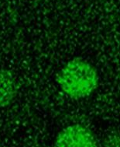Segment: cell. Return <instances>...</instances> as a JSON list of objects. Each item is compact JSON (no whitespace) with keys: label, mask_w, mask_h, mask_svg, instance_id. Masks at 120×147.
Wrapping results in <instances>:
<instances>
[{"label":"cell","mask_w":120,"mask_h":147,"mask_svg":"<svg viewBox=\"0 0 120 147\" xmlns=\"http://www.w3.org/2000/svg\"><path fill=\"white\" fill-rule=\"evenodd\" d=\"M19 92V84L13 72L8 69H0V107L10 106Z\"/></svg>","instance_id":"3957f363"},{"label":"cell","mask_w":120,"mask_h":147,"mask_svg":"<svg viewBox=\"0 0 120 147\" xmlns=\"http://www.w3.org/2000/svg\"><path fill=\"white\" fill-rule=\"evenodd\" d=\"M57 83L64 94L72 99H82L98 88L99 76L93 65L79 57L64 64L56 78Z\"/></svg>","instance_id":"6da1fadb"},{"label":"cell","mask_w":120,"mask_h":147,"mask_svg":"<svg viewBox=\"0 0 120 147\" xmlns=\"http://www.w3.org/2000/svg\"><path fill=\"white\" fill-rule=\"evenodd\" d=\"M53 147H98L95 134L87 126L74 124L57 135Z\"/></svg>","instance_id":"7a4b0ae2"},{"label":"cell","mask_w":120,"mask_h":147,"mask_svg":"<svg viewBox=\"0 0 120 147\" xmlns=\"http://www.w3.org/2000/svg\"><path fill=\"white\" fill-rule=\"evenodd\" d=\"M105 147H120V131L110 134L105 139Z\"/></svg>","instance_id":"277c9868"}]
</instances>
